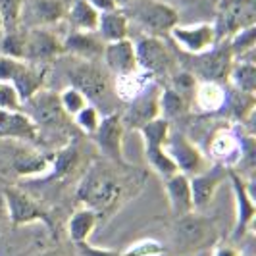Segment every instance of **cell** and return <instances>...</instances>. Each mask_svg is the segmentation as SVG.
I'll return each mask as SVG.
<instances>
[{
	"instance_id": "cell-10",
	"label": "cell",
	"mask_w": 256,
	"mask_h": 256,
	"mask_svg": "<svg viewBox=\"0 0 256 256\" xmlns=\"http://www.w3.org/2000/svg\"><path fill=\"white\" fill-rule=\"evenodd\" d=\"M164 150L174 160V164L178 166V172L189 176V178L196 176V174H202L204 170L210 168V160L206 158V154L185 133H172L170 131Z\"/></svg>"
},
{
	"instance_id": "cell-35",
	"label": "cell",
	"mask_w": 256,
	"mask_h": 256,
	"mask_svg": "<svg viewBox=\"0 0 256 256\" xmlns=\"http://www.w3.org/2000/svg\"><path fill=\"white\" fill-rule=\"evenodd\" d=\"M24 52H26V29L24 27L18 31L4 33L0 37V54L2 56L24 60Z\"/></svg>"
},
{
	"instance_id": "cell-27",
	"label": "cell",
	"mask_w": 256,
	"mask_h": 256,
	"mask_svg": "<svg viewBox=\"0 0 256 256\" xmlns=\"http://www.w3.org/2000/svg\"><path fill=\"white\" fill-rule=\"evenodd\" d=\"M98 37L104 42H114V40H124L129 38V20L124 14V10L116 8L110 12L100 14L98 20V29H96Z\"/></svg>"
},
{
	"instance_id": "cell-22",
	"label": "cell",
	"mask_w": 256,
	"mask_h": 256,
	"mask_svg": "<svg viewBox=\"0 0 256 256\" xmlns=\"http://www.w3.org/2000/svg\"><path fill=\"white\" fill-rule=\"evenodd\" d=\"M104 66L114 76H124L137 70V58H135V46L131 38L106 42L102 52Z\"/></svg>"
},
{
	"instance_id": "cell-28",
	"label": "cell",
	"mask_w": 256,
	"mask_h": 256,
	"mask_svg": "<svg viewBox=\"0 0 256 256\" xmlns=\"http://www.w3.org/2000/svg\"><path fill=\"white\" fill-rule=\"evenodd\" d=\"M228 83L235 90H241L246 94H254L256 90V66L250 58L233 60V66L228 76Z\"/></svg>"
},
{
	"instance_id": "cell-24",
	"label": "cell",
	"mask_w": 256,
	"mask_h": 256,
	"mask_svg": "<svg viewBox=\"0 0 256 256\" xmlns=\"http://www.w3.org/2000/svg\"><path fill=\"white\" fill-rule=\"evenodd\" d=\"M152 85L154 77L137 68L135 72H129V74H124V76H116L114 94L118 100L128 104L131 100H135L137 96H141L142 92H146Z\"/></svg>"
},
{
	"instance_id": "cell-36",
	"label": "cell",
	"mask_w": 256,
	"mask_h": 256,
	"mask_svg": "<svg viewBox=\"0 0 256 256\" xmlns=\"http://www.w3.org/2000/svg\"><path fill=\"white\" fill-rule=\"evenodd\" d=\"M98 124H100V112L96 106L92 104H87L85 108H81L76 116H74V126H76L79 131H83L85 135H92L96 129H98Z\"/></svg>"
},
{
	"instance_id": "cell-42",
	"label": "cell",
	"mask_w": 256,
	"mask_h": 256,
	"mask_svg": "<svg viewBox=\"0 0 256 256\" xmlns=\"http://www.w3.org/2000/svg\"><path fill=\"white\" fill-rule=\"evenodd\" d=\"M92 8H96L98 12H110V10H116L118 6H116L114 0H87Z\"/></svg>"
},
{
	"instance_id": "cell-40",
	"label": "cell",
	"mask_w": 256,
	"mask_h": 256,
	"mask_svg": "<svg viewBox=\"0 0 256 256\" xmlns=\"http://www.w3.org/2000/svg\"><path fill=\"white\" fill-rule=\"evenodd\" d=\"M0 110H22V98L10 83L0 81Z\"/></svg>"
},
{
	"instance_id": "cell-23",
	"label": "cell",
	"mask_w": 256,
	"mask_h": 256,
	"mask_svg": "<svg viewBox=\"0 0 256 256\" xmlns=\"http://www.w3.org/2000/svg\"><path fill=\"white\" fill-rule=\"evenodd\" d=\"M164 189H166L168 200H170V208L176 218H183V216L194 212L189 176H185L181 172L170 176L164 180Z\"/></svg>"
},
{
	"instance_id": "cell-16",
	"label": "cell",
	"mask_w": 256,
	"mask_h": 256,
	"mask_svg": "<svg viewBox=\"0 0 256 256\" xmlns=\"http://www.w3.org/2000/svg\"><path fill=\"white\" fill-rule=\"evenodd\" d=\"M168 37L176 42V46H180V50L185 54H202V52L210 50L218 38H216V31L214 26L202 22V24H192V26H178L170 31Z\"/></svg>"
},
{
	"instance_id": "cell-14",
	"label": "cell",
	"mask_w": 256,
	"mask_h": 256,
	"mask_svg": "<svg viewBox=\"0 0 256 256\" xmlns=\"http://www.w3.org/2000/svg\"><path fill=\"white\" fill-rule=\"evenodd\" d=\"M68 6L70 4L66 0H24L22 27L24 29H35V27L52 29L66 20Z\"/></svg>"
},
{
	"instance_id": "cell-30",
	"label": "cell",
	"mask_w": 256,
	"mask_h": 256,
	"mask_svg": "<svg viewBox=\"0 0 256 256\" xmlns=\"http://www.w3.org/2000/svg\"><path fill=\"white\" fill-rule=\"evenodd\" d=\"M170 126L172 122H168L166 118L158 116L156 120L148 122L146 126L139 129L142 137V144H144V152H154V150H162L170 135Z\"/></svg>"
},
{
	"instance_id": "cell-19",
	"label": "cell",
	"mask_w": 256,
	"mask_h": 256,
	"mask_svg": "<svg viewBox=\"0 0 256 256\" xmlns=\"http://www.w3.org/2000/svg\"><path fill=\"white\" fill-rule=\"evenodd\" d=\"M0 141L37 142L38 129L24 110H0Z\"/></svg>"
},
{
	"instance_id": "cell-7",
	"label": "cell",
	"mask_w": 256,
	"mask_h": 256,
	"mask_svg": "<svg viewBox=\"0 0 256 256\" xmlns=\"http://www.w3.org/2000/svg\"><path fill=\"white\" fill-rule=\"evenodd\" d=\"M8 152H4V164L12 170L18 178H40L46 176L52 170L54 154L35 150V146H29V142L6 141Z\"/></svg>"
},
{
	"instance_id": "cell-34",
	"label": "cell",
	"mask_w": 256,
	"mask_h": 256,
	"mask_svg": "<svg viewBox=\"0 0 256 256\" xmlns=\"http://www.w3.org/2000/svg\"><path fill=\"white\" fill-rule=\"evenodd\" d=\"M22 10L24 0H0V20L4 33L22 29Z\"/></svg>"
},
{
	"instance_id": "cell-21",
	"label": "cell",
	"mask_w": 256,
	"mask_h": 256,
	"mask_svg": "<svg viewBox=\"0 0 256 256\" xmlns=\"http://www.w3.org/2000/svg\"><path fill=\"white\" fill-rule=\"evenodd\" d=\"M104 44L106 42L98 37V33H90V31H70L62 38L64 54L89 62L102 60Z\"/></svg>"
},
{
	"instance_id": "cell-37",
	"label": "cell",
	"mask_w": 256,
	"mask_h": 256,
	"mask_svg": "<svg viewBox=\"0 0 256 256\" xmlns=\"http://www.w3.org/2000/svg\"><path fill=\"white\" fill-rule=\"evenodd\" d=\"M196 77L192 76L191 72L187 70H178L170 76V87L174 90H178L181 96H185L189 102H192V92L196 87Z\"/></svg>"
},
{
	"instance_id": "cell-45",
	"label": "cell",
	"mask_w": 256,
	"mask_h": 256,
	"mask_svg": "<svg viewBox=\"0 0 256 256\" xmlns=\"http://www.w3.org/2000/svg\"><path fill=\"white\" fill-rule=\"evenodd\" d=\"M4 35V27H2V20H0V37Z\"/></svg>"
},
{
	"instance_id": "cell-31",
	"label": "cell",
	"mask_w": 256,
	"mask_h": 256,
	"mask_svg": "<svg viewBox=\"0 0 256 256\" xmlns=\"http://www.w3.org/2000/svg\"><path fill=\"white\" fill-rule=\"evenodd\" d=\"M158 104H160V116L166 118L168 122L183 118V116L189 112V108H191V102L185 96H181L178 90L172 89V87L160 89Z\"/></svg>"
},
{
	"instance_id": "cell-12",
	"label": "cell",
	"mask_w": 256,
	"mask_h": 256,
	"mask_svg": "<svg viewBox=\"0 0 256 256\" xmlns=\"http://www.w3.org/2000/svg\"><path fill=\"white\" fill-rule=\"evenodd\" d=\"M2 196L6 200V210H8V220L14 228L26 226V224H46L50 226V216L48 212L38 204L35 198H31L27 192H24L18 187H6L2 189Z\"/></svg>"
},
{
	"instance_id": "cell-41",
	"label": "cell",
	"mask_w": 256,
	"mask_h": 256,
	"mask_svg": "<svg viewBox=\"0 0 256 256\" xmlns=\"http://www.w3.org/2000/svg\"><path fill=\"white\" fill-rule=\"evenodd\" d=\"M76 246L81 256H122L120 250L100 248V246H92V244H89V243H79V244H76Z\"/></svg>"
},
{
	"instance_id": "cell-20",
	"label": "cell",
	"mask_w": 256,
	"mask_h": 256,
	"mask_svg": "<svg viewBox=\"0 0 256 256\" xmlns=\"http://www.w3.org/2000/svg\"><path fill=\"white\" fill-rule=\"evenodd\" d=\"M228 178V168L214 164L212 168L204 170L202 174H196L189 178L192 194V208L194 210H204L206 206L212 202L214 194L222 185V181Z\"/></svg>"
},
{
	"instance_id": "cell-38",
	"label": "cell",
	"mask_w": 256,
	"mask_h": 256,
	"mask_svg": "<svg viewBox=\"0 0 256 256\" xmlns=\"http://www.w3.org/2000/svg\"><path fill=\"white\" fill-rule=\"evenodd\" d=\"M58 98H60V104H62L64 112L70 116V118H74L81 108H85V106L89 104V100L85 98V94H83L81 90H77L76 87H66V89L58 94Z\"/></svg>"
},
{
	"instance_id": "cell-17",
	"label": "cell",
	"mask_w": 256,
	"mask_h": 256,
	"mask_svg": "<svg viewBox=\"0 0 256 256\" xmlns=\"http://www.w3.org/2000/svg\"><path fill=\"white\" fill-rule=\"evenodd\" d=\"M228 178L231 181V189L235 194V228H233V239H241L246 230L252 226L256 216V204L252 200V192L248 189L246 181L233 170L228 168Z\"/></svg>"
},
{
	"instance_id": "cell-29",
	"label": "cell",
	"mask_w": 256,
	"mask_h": 256,
	"mask_svg": "<svg viewBox=\"0 0 256 256\" xmlns=\"http://www.w3.org/2000/svg\"><path fill=\"white\" fill-rule=\"evenodd\" d=\"M98 214L94 210H90L87 206L79 208L72 214V218L68 222V233H70V239L76 244L79 243H87V239L90 237V233L94 231L96 224H98Z\"/></svg>"
},
{
	"instance_id": "cell-6",
	"label": "cell",
	"mask_w": 256,
	"mask_h": 256,
	"mask_svg": "<svg viewBox=\"0 0 256 256\" xmlns=\"http://www.w3.org/2000/svg\"><path fill=\"white\" fill-rule=\"evenodd\" d=\"M135 46V58H137V68L150 74L152 77L172 76L178 72L180 62L176 54L170 50L164 38L152 37V35H142L137 40H133Z\"/></svg>"
},
{
	"instance_id": "cell-39",
	"label": "cell",
	"mask_w": 256,
	"mask_h": 256,
	"mask_svg": "<svg viewBox=\"0 0 256 256\" xmlns=\"http://www.w3.org/2000/svg\"><path fill=\"white\" fill-rule=\"evenodd\" d=\"M166 252L164 244L156 239H141L137 243L129 244L126 250H122V256H162Z\"/></svg>"
},
{
	"instance_id": "cell-3",
	"label": "cell",
	"mask_w": 256,
	"mask_h": 256,
	"mask_svg": "<svg viewBox=\"0 0 256 256\" xmlns=\"http://www.w3.org/2000/svg\"><path fill=\"white\" fill-rule=\"evenodd\" d=\"M124 14L152 37H166L180 24V12L164 0H137L124 8Z\"/></svg>"
},
{
	"instance_id": "cell-33",
	"label": "cell",
	"mask_w": 256,
	"mask_h": 256,
	"mask_svg": "<svg viewBox=\"0 0 256 256\" xmlns=\"http://www.w3.org/2000/svg\"><path fill=\"white\" fill-rule=\"evenodd\" d=\"M254 38H256V27L248 26L239 29L237 33H233L230 38H228V44H230L231 54L237 58V56H248L252 48H254Z\"/></svg>"
},
{
	"instance_id": "cell-5",
	"label": "cell",
	"mask_w": 256,
	"mask_h": 256,
	"mask_svg": "<svg viewBox=\"0 0 256 256\" xmlns=\"http://www.w3.org/2000/svg\"><path fill=\"white\" fill-rule=\"evenodd\" d=\"M22 108L35 122L38 135H40V131L42 133H56V131L58 133H68L66 128L74 126L72 118L64 112L60 98L54 90L40 89L31 98H27L26 102H22Z\"/></svg>"
},
{
	"instance_id": "cell-1",
	"label": "cell",
	"mask_w": 256,
	"mask_h": 256,
	"mask_svg": "<svg viewBox=\"0 0 256 256\" xmlns=\"http://www.w3.org/2000/svg\"><path fill=\"white\" fill-rule=\"evenodd\" d=\"M118 168L114 162H94L77 187V200L94 210L98 218H102V212L120 208L131 192V180L135 178L122 176Z\"/></svg>"
},
{
	"instance_id": "cell-44",
	"label": "cell",
	"mask_w": 256,
	"mask_h": 256,
	"mask_svg": "<svg viewBox=\"0 0 256 256\" xmlns=\"http://www.w3.org/2000/svg\"><path fill=\"white\" fill-rule=\"evenodd\" d=\"M116 6L120 8V10H124V8H128L129 4H133V2H137V0H114Z\"/></svg>"
},
{
	"instance_id": "cell-9",
	"label": "cell",
	"mask_w": 256,
	"mask_h": 256,
	"mask_svg": "<svg viewBox=\"0 0 256 256\" xmlns=\"http://www.w3.org/2000/svg\"><path fill=\"white\" fill-rule=\"evenodd\" d=\"M254 0H222L212 24L218 42L230 38L243 27L254 26Z\"/></svg>"
},
{
	"instance_id": "cell-25",
	"label": "cell",
	"mask_w": 256,
	"mask_h": 256,
	"mask_svg": "<svg viewBox=\"0 0 256 256\" xmlns=\"http://www.w3.org/2000/svg\"><path fill=\"white\" fill-rule=\"evenodd\" d=\"M228 98V89L226 83H216V81H196V87L192 92V102L200 112L204 114H214L220 112L226 106Z\"/></svg>"
},
{
	"instance_id": "cell-15",
	"label": "cell",
	"mask_w": 256,
	"mask_h": 256,
	"mask_svg": "<svg viewBox=\"0 0 256 256\" xmlns=\"http://www.w3.org/2000/svg\"><path fill=\"white\" fill-rule=\"evenodd\" d=\"M246 137L237 135L231 129H218L206 142V158L224 168H233L243 160V148Z\"/></svg>"
},
{
	"instance_id": "cell-26",
	"label": "cell",
	"mask_w": 256,
	"mask_h": 256,
	"mask_svg": "<svg viewBox=\"0 0 256 256\" xmlns=\"http://www.w3.org/2000/svg\"><path fill=\"white\" fill-rule=\"evenodd\" d=\"M66 20L72 26V31H90V33H96L100 12L96 8H92L87 0H74L68 6Z\"/></svg>"
},
{
	"instance_id": "cell-11",
	"label": "cell",
	"mask_w": 256,
	"mask_h": 256,
	"mask_svg": "<svg viewBox=\"0 0 256 256\" xmlns=\"http://www.w3.org/2000/svg\"><path fill=\"white\" fill-rule=\"evenodd\" d=\"M124 124L120 112H110L100 118L98 129L90 135L100 152L106 156L108 162H114L118 166H129V162L124 156Z\"/></svg>"
},
{
	"instance_id": "cell-18",
	"label": "cell",
	"mask_w": 256,
	"mask_h": 256,
	"mask_svg": "<svg viewBox=\"0 0 256 256\" xmlns=\"http://www.w3.org/2000/svg\"><path fill=\"white\" fill-rule=\"evenodd\" d=\"M158 94L160 87L152 85L146 92H142L141 96H137L135 100L128 102L126 112L122 114V124L128 129H139L146 126L148 122L156 120L160 116V104H158Z\"/></svg>"
},
{
	"instance_id": "cell-43",
	"label": "cell",
	"mask_w": 256,
	"mask_h": 256,
	"mask_svg": "<svg viewBox=\"0 0 256 256\" xmlns=\"http://www.w3.org/2000/svg\"><path fill=\"white\" fill-rule=\"evenodd\" d=\"M212 256H241V252H239L235 246H231V244L220 243L218 246L214 248V254Z\"/></svg>"
},
{
	"instance_id": "cell-2",
	"label": "cell",
	"mask_w": 256,
	"mask_h": 256,
	"mask_svg": "<svg viewBox=\"0 0 256 256\" xmlns=\"http://www.w3.org/2000/svg\"><path fill=\"white\" fill-rule=\"evenodd\" d=\"M60 58H62L60 66L68 76L70 87L81 90L85 98L92 102V106L102 108V104L108 102L110 96L114 94V83L110 81L108 70H104L98 62L79 60L68 54H62Z\"/></svg>"
},
{
	"instance_id": "cell-8",
	"label": "cell",
	"mask_w": 256,
	"mask_h": 256,
	"mask_svg": "<svg viewBox=\"0 0 256 256\" xmlns=\"http://www.w3.org/2000/svg\"><path fill=\"white\" fill-rule=\"evenodd\" d=\"M187 56H191V54H187ZM233 60H235V56L231 54L230 44L226 40H222L202 54H192L191 60H189L191 68L187 72H191L198 81L228 83V76H230Z\"/></svg>"
},
{
	"instance_id": "cell-32",
	"label": "cell",
	"mask_w": 256,
	"mask_h": 256,
	"mask_svg": "<svg viewBox=\"0 0 256 256\" xmlns=\"http://www.w3.org/2000/svg\"><path fill=\"white\" fill-rule=\"evenodd\" d=\"M226 104L230 106V112L233 114L235 120H246L252 116L254 110V94H246L241 90H228V98Z\"/></svg>"
},
{
	"instance_id": "cell-4",
	"label": "cell",
	"mask_w": 256,
	"mask_h": 256,
	"mask_svg": "<svg viewBox=\"0 0 256 256\" xmlns=\"http://www.w3.org/2000/svg\"><path fill=\"white\" fill-rule=\"evenodd\" d=\"M46 76L48 64H33L0 54V81L10 83L18 90L22 102H26L35 92L44 89Z\"/></svg>"
},
{
	"instance_id": "cell-13",
	"label": "cell",
	"mask_w": 256,
	"mask_h": 256,
	"mask_svg": "<svg viewBox=\"0 0 256 256\" xmlns=\"http://www.w3.org/2000/svg\"><path fill=\"white\" fill-rule=\"evenodd\" d=\"M64 54L62 38L52 29L35 27L26 29V52L24 60L33 64H48L52 60H58Z\"/></svg>"
}]
</instances>
